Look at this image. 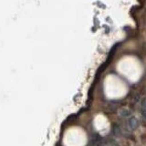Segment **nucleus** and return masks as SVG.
I'll use <instances>...</instances> for the list:
<instances>
[{
  "instance_id": "f257e3e1",
  "label": "nucleus",
  "mask_w": 146,
  "mask_h": 146,
  "mask_svg": "<svg viewBox=\"0 0 146 146\" xmlns=\"http://www.w3.org/2000/svg\"><path fill=\"white\" fill-rule=\"evenodd\" d=\"M128 124H129V127L131 130H136L139 127V121L134 116H131L128 120Z\"/></svg>"
},
{
  "instance_id": "f03ea898",
  "label": "nucleus",
  "mask_w": 146,
  "mask_h": 146,
  "mask_svg": "<svg viewBox=\"0 0 146 146\" xmlns=\"http://www.w3.org/2000/svg\"><path fill=\"white\" fill-rule=\"evenodd\" d=\"M112 131H113V134L115 136H120L121 134V127L119 126L118 124H114L112 127Z\"/></svg>"
},
{
  "instance_id": "7ed1b4c3",
  "label": "nucleus",
  "mask_w": 146,
  "mask_h": 146,
  "mask_svg": "<svg viewBox=\"0 0 146 146\" xmlns=\"http://www.w3.org/2000/svg\"><path fill=\"white\" fill-rule=\"evenodd\" d=\"M120 114H121V116H122V117H127V116L130 115V111H128V110H126V109H123L121 111Z\"/></svg>"
},
{
  "instance_id": "20e7f679",
  "label": "nucleus",
  "mask_w": 146,
  "mask_h": 146,
  "mask_svg": "<svg viewBox=\"0 0 146 146\" xmlns=\"http://www.w3.org/2000/svg\"><path fill=\"white\" fill-rule=\"evenodd\" d=\"M141 106L144 110H146V98H143L141 100Z\"/></svg>"
},
{
  "instance_id": "39448f33",
  "label": "nucleus",
  "mask_w": 146,
  "mask_h": 146,
  "mask_svg": "<svg viewBox=\"0 0 146 146\" xmlns=\"http://www.w3.org/2000/svg\"><path fill=\"white\" fill-rule=\"evenodd\" d=\"M141 115H143V117L146 120V110H143V111H141Z\"/></svg>"
},
{
  "instance_id": "423d86ee",
  "label": "nucleus",
  "mask_w": 146,
  "mask_h": 146,
  "mask_svg": "<svg viewBox=\"0 0 146 146\" xmlns=\"http://www.w3.org/2000/svg\"><path fill=\"white\" fill-rule=\"evenodd\" d=\"M95 146H104L102 143H95Z\"/></svg>"
}]
</instances>
